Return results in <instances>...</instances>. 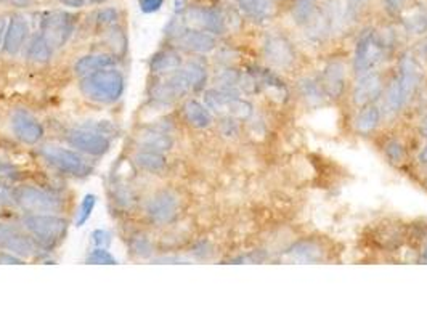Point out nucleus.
Returning a JSON list of instances; mask_svg holds the SVG:
<instances>
[{"mask_svg":"<svg viewBox=\"0 0 427 321\" xmlns=\"http://www.w3.org/2000/svg\"><path fill=\"white\" fill-rule=\"evenodd\" d=\"M183 113L187 121L196 129H206L212 122V116H210L208 106L201 105V103L196 100H190L185 103Z\"/></svg>","mask_w":427,"mask_h":321,"instance_id":"b1692460","label":"nucleus"},{"mask_svg":"<svg viewBox=\"0 0 427 321\" xmlns=\"http://www.w3.org/2000/svg\"><path fill=\"white\" fill-rule=\"evenodd\" d=\"M116 65V56L115 55H108V54H92L85 55L77 61L74 65V71L77 76L84 77L87 74H92V72L111 68V66Z\"/></svg>","mask_w":427,"mask_h":321,"instance_id":"aec40b11","label":"nucleus"},{"mask_svg":"<svg viewBox=\"0 0 427 321\" xmlns=\"http://www.w3.org/2000/svg\"><path fill=\"white\" fill-rule=\"evenodd\" d=\"M385 47L380 40L379 35L374 31H365L360 35L357 49H355V58H353V69L357 74L363 76L367 72H371L374 66L379 65L384 58Z\"/></svg>","mask_w":427,"mask_h":321,"instance_id":"7ed1b4c3","label":"nucleus"},{"mask_svg":"<svg viewBox=\"0 0 427 321\" xmlns=\"http://www.w3.org/2000/svg\"><path fill=\"white\" fill-rule=\"evenodd\" d=\"M192 90V85L185 76L182 69H176V72L167 76L161 82H156L151 89V98L154 101L161 103V105H169V103L176 101L177 98L183 97L185 93Z\"/></svg>","mask_w":427,"mask_h":321,"instance_id":"6e6552de","label":"nucleus"},{"mask_svg":"<svg viewBox=\"0 0 427 321\" xmlns=\"http://www.w3.org/2000/svg\"><path fill=\"white\" fill-rule=\"evenodd\" d=\"M406 29L413 34H423L427 31V15H415L405 22Z\"/></svg>","mask_w":427,"mask_h":321,"instance_id":"c9c22d12","label":"nucleus"},{"mask_svg":"<svg viewBox=\"0 0 427 321\" xmlns=\"http://www.w3.org/2000/svg\"><path fill=\"white\" fill-rule=\"evenodd\" d=\"M419 160L423 164H427V145H426V148L423 149V151L419 153Z\"/></svg>","mask_w":427,"mask_h":321,"instance_id":"3c124183","label":"nucleus"},{"mask_svg":"<svg viewBox=\"0 0 427 321\" xmlns=\"http://www.w3.org/2000/svg\"><path fill=\"white\" fill-rule=\"evenodd\" d=\"M66 140H68L73 148L81 149V151L87 154H92V156H103V154L110 151L111 147L110 138L106 135L85 127L69 131L68 135H66Z\"/></svg>","mask_w":427,"mask_h":321,"instance_id":"423d86ee","label":"nucleus"},{"mask_svg":"<svg viewBox=\"0 0 427 321\" xmlns=\"http://www.w3.org/2000/svg\"><path fill=\"white\" fill-rule=\"evenodd\" d=\"M403 105H405V101L402 97V89H400L397 77H395L387 90V100H385V106H387V110L390 113H395V111H399Z\"/></svg>","mask_w":427,"mask_h":321,"instance_id":"2f4dec72","label":"nucleus"},{"mask_svg":"<svg viewBox=\"0 0 427 321\" xmlns=\"http://www.w3.org/2000/svg\"><path fill=\"white\" fill-rule=\"evenodd\" d=\"M119 19V13L115 8H103L97 13V23L101 26H115Z\"/></svg>","mask_w":427,"mask_h":321,"instance_id":"e433bc0d","label":"nucleus"},{"mask_svg":"<svg viewBox=\"0 0 427 321\" xmlns=\"http://www.w3.org/2000/svg\"><path fill=\"white\" fill-rule=\"evenodd\" d=\"M178 211V199L172 191L162 190L153 195L146 204V214L154 224H169Z\"/></svg>","mask_w":427,"mask_h":321,"instance_id":"9d476101","label":"nucleus"},{"mask_svg":"<svg viewBox=\"0 0 427 321\" xmlns=\"http://www.w3.org/2000/svg\"><path fill=\"white\" fill-rule=\"evenodd\" d=\"M0 2H5V0H0Z\"/></svg>","mask_w":427,"mask_h":321,"instance_id":"864d4df0","label":"nucleus"},{"mask_svg":"<svg viewBox=\"0 0 427 321\" xmlns=\"http://www.w3.org/2000/svg\"><path fill=\"white\" fill-rule=\"evenodd\" d=\"M92 241L97 247H106L111 242V235L106 230H95L92 233Z\"/></svg>","mask_w":427,"mask_h":321,"instance_id":"58836bf2","label":"nucleus"},{"mask_svg":"<svg viewBox=\"0 0 427 321\" xmlns=\"http://www.w3.org/2000/svg\"><path fill=\"white\" fill-rule=\"evenodd\" d=\"M0 249L8 251L19 257H31L35 254V242L13 227L0 224Z\"/></svg>","mask_w":427,"mask_h":321,"instance_id":"9b49d317","label":"nucleus"},{"mask_svg":"<svg viewBox=\"0 0 427 321\" xmlns=\"http://www.w3.org/2000/svg\"><path fill=\"white\" fill-rule=\"evenodd\" d=\"M397 81L400 84V89H402V97L403 101L406 103L413 95L416 87H418L421 81V72L416 61L411 58L410 55H405L402 61H400V71L397 76Z\"/></svg>","mask_w":427,"mask_h":321,"instance_id":"a211bd4d","label":"nucleus"},{"mask_svg":"<svg viewBox=\"0 0 427 321\" xmlns=\"http://www.w3.org/2000/svg\"><path fill=\"white\" fill-rule=\"evenodd\" d=\"M40 154H42L44 159L50 165L58 169L60 172L76 175V177H84V175L90 172V167L87 165L84 158L73 151V149L56 147V145H45L40 149Z\"/></svg>","mask_w":427,"mask_h":321,"instance_id":"39448f33","label":"nucleus"},{"mask_svg":"<svg viewBox=\"0 0 427 321\" xmlns=\"http://www.w3.org/2000/svg\"><path fill=\"white\" fill-rule=\"evenodd\" d=\"M61 3L66 5V7H73V8H81L84 7L85 0H60Z\"/></svg>","mask_w":427,"mask_h":321,"instance_id":"a18cd8bd","label":"nucleus"},{"mask_svg":"<svg viewBox=\"0 0 427 321\" xmlns=\"http://www.w3.org/2000/svg\"><path fill=\"white\" fill-rule=\"evenodd\" d=\"M385 151H387V156L395 160V163H399V160L403 159V147L397 142H392L387 145V148H385Z\"/></svg>","mask_w":427,"mask_h":321,"instance_id":"a19ab883","label":"nucleus"},{"mask_svg":"<svg viewBox=\"0 0 427 321\" xmlns=\"http://www.w3.org/2000/svg\"><path fill=\"white\" fill-rule=\"evenodd\" d=\"M185 24L194 26L196 29H203L210 34L225 33V17L217 8L209 7H192L185 13Z\"/></svg>","mask_w":427,"mask_h":321,"instance_id":"1a4fd4ad","label":"nucleus"},{"mask_svg":"<svg viewBox=\"0 0 427 321\" xmlns=\"http://www.w3.org/2000/svg\"><path fill=\"white\" fill-rule=\"evenodd\" d=\"M89 2H92V3H103V2H106V0H89Z\"/></svg>","mask_w":427,"mask_h":321,"instance_id":"603ef678","label":"nucleus"},{"mask_svg":"<svg viewBox=\"0 0 427 321\" xmlns=\"http://www.w3.org/2000/svg\"><path fill=\"white\" fill-rule=\"evenodd\" d=\"M238 92L236 90H226V89H212L206 92V105L209 110H214L215 113H228V108L236 98H238Z\"/></svg>","mask_w":427,"mask_h":321,"instance_id":"4be33fe9","label":"nucleus"},{"mask_svg":"<svg viewBox=\"0 0 427 321\" xmlns=\"http://www.w3.org/2000/svg\"><path fill=\"white\" fill-rule=\"evenodd\" d=\"M76 19L68 12H47L40 19V34L49 40L53 49L65 47L74 33Z\"/></svg>","mask_w":427,"mask_h":321,"instance_id":"20e7f679","label":"nucleus"},{"mask_svg":"<svg viewBox=\"0 0 427 321\" xmlns=\"http://www.w3.org/2000/svg\"><path fill=\"white\" fill-rule=\"evenodd\" d=\"M12 131L26 145H35L44 137L42 124L24 110H17L12 115Z\"/></svg>","mask_w":427,"mask_h":321,"instance_id":"f8f14e48","label":"nucleus"},{"mask_svg":"<svg viewBox=\"0 0 427 321\" xmlns=\"http://www.w3.org/2000/svg\"><path fill=\"white\" fill-rule=\"evenodd\" d=\"M0 263H15V265H19V263H23L19 256H15L12 252H2L0 254Z\"/></svg>","mask_w":427,"mask_h":321,"instance_id":"37998d69","label":"nucleus"},{"mask_svg":"<svg viewBox=\"0 0 427 321\" xmlns=\"http://www.w3.org/2000/svg\"><path fill=\"white\" fill-rule=\"evenodd\" d=\"M23 224L35 238L37 245L47 247V249L60 245L66 229H68V222L50 214H29L23 219Z\"/></svg>","mask_w":427,"mask_h":321,"instance_id":"f03ea898","label":"nucleus"},{"mask_svg":"<svg viewBox=\"0 0 427 321\" xmlns=\"http://www.w3.org/2000/svg\"><path fill=\"white\" fill-rule=\"evenodd\" d=\"M142 149H150V151L166 153L172 148L174 140L162 127H150L138 137Z\"/></svg>","mask_w":427,"mask_h":321,"instance_id":"6ab92c4d","label":"nucleus"},{"mask_svg":"<svg viewBox=\"0 0 427 321\" xmlns=\"http://www.w3.org/2000/svg\"><path fill=\"white\" fill-rule=\"evenodd\" d=\"M380 113L378 110V106L374 105H367L362 111L358 113L357 119H355V127L360 133H369L376 129L379 122Z\"/></svg>","mask_w":427,"mask_h":321,"instance_id":"c85d7f7f","label":"nucleus"},{"mask_svg":"<svg viewBox=\"0 0 427 321\" xmlns=\"http://www.w3.org/2000/svg\"><path fill=\"white\" fill-rule=\"evenodd\" d=\"M180 66H182V56L176 50H161L154 54L150 60V69L156 74L176 71Z\"/></svg>","mask_w":427,"mask_h":321,"instance_id":"412c9836","label":"nucleus"},{"mask_svg":"<svg viewBox=\"0 0 427 321\" xmlns=\"http://www.w3.org/2000/svg\"><path fill=\"white\" fill-rule=\"evenodd\" d=\"M97 198L95 195H85L84 199H82L81 207H79V215H77L76 227H84L89 219L92 217V212L95 209Z\"/></svg>","mask_w":427,"mask_h":321,"instance_id":"473e14b6","label":"nucleus"},{"mask_svg":"<svg viewBox=\"0 0 427 321\" xmlns=\"http://www.w3.org/2000/svg\"><path fill=\"white\" fill-rule=\"evenodd\" d=\"M363 3H365V0H349V2H347V13H346V18H347V19L357 18V17H358V13L362 12Z\"/></svg>","mask_w":427,"mask_h":321,"instance_id":"79ce46f5","label":"nucleus"},{"mask_svg":"<svg viewBox=\"0 0 427 321\" xmlns=\"http://www.w3.org/2000/svg\"><path fill=\"white\" fill-rule=\"evenodd\" d=\"M29 26L26 18L22 15H13L7 24V31H5L3 39V51L8 55H17L28 39Z\"/></svg>","mask_w":427,"mask_h":321,"instance_id":"2eb2a0df","label":"nucleus"},{"mask_svg":"<svg viewBox=\"0 0 427 321\" xmlns=\"http://www.w3.org/2000/svg\"><path fill=\"white\" fill-rule=\"evenodd\" d=\"M5 31H7V19H5V17L0 15V47H3Z\"/></svg>","mask_w":427,"mask_h":321,"instance_id":"49530a36","label":"nucleus"},{"mask_svg":"<svg viewBox=\"0 0 427 321\" xmlns=\"http://www.w3.org/2000/svg\"><path fill=\"white\" fill-rule=\"evenodd\" d=\"M174 39H176L178 45H182L183 49H187L190 51H196V54H209V51H212L215 49L214 34L206 33V31L196 28L190 29L187 28V24L178 31Z\"/></svg>","mask_w":427,"mask_h":321,"instance_id":"ddd939ff","label":"nucleus"},{"mask_svg":"<svg viewBox=\"0 0 427 321\" xmlns=\"http://www.w3.org/2000/svg\"><path fill=\"white\" fill-rule=\"evenodd\" d=\"M53 47L50 45L47 39L42 34L33 35V39L29 40L28 49H26V56L34 63H47L50 61L51 55H53Z\"/></svg>","mask_w":427,"mask_h":321,"instance_id":"5701e85b","label":"nucleus"},{"mask_svg":"<svg viewBox=\"0 0 427 321\" xmlns=\"http://www.w3.org/2000/svg\"><path fill=\"white\" fill-rule=\"evenodd\" d=\"M12 3L15 7H28L31 3V0H12Z\"/></svg>","mask_w":427,"mask_h":321,"instance_id":"09e8293b","label":"nucleus"},{"mask_svg":"<svg viewBox=\"0 0 427 321\" xmlns=\"http://www.w3.org/2000/svg\"><path fill=\"white\" fill-rule=\"evenodd\" d=\"M138 3L143 13H156L161 10L164 0H138Z\"/></svg>","mask_w":427,"mask_h":321,"instance_id":"ea45409f","label":"nucleus"},{"mask_svg":"<svg viewBox=\"0 0 427 321\" xmlns=\"http://www.w3.org/2000/svg\"><path fill=\"white\" fill-rule=\"evenodd\" d=\"M297 89L302 93V97L310 103V105H318L325 100V90L320 84H317L315 81L312 79H302L299 84H297Z\"/></svg>","mask_w":427,"mask_h":321,"instance_id":"c756f323","label":"nucleus"},{"mask_svg":"<svg viewBox=\"0 0 427 321\" xmlns=\"http://www.w3.org/2000/svg\"><path fill=\"white\" fill-rule=\"evenodd\" d=\"M419 132H421V135H423V137H426V138H427V115H426V117L423 119V122H421Z\"/></svg>","mask_w":427,"mask_h":321,"instance_id":"de8ad7c7","label":"nucleus"},{"mask_svg":"<svg viewBox=\"0 0 427 321\" xmlns=\"http://www.w3.org/2000/svg\"><path fill=\"white\" fill-rule=\"evenodd\" d=\"M315 15V3L313 0H297L292 7V17H294L297 24L310 23Z\"/></svg>","mask_w":427,"mask_h":321,"instance_id":"7c9ffc66","label":"nucleus"},{"mask_svg":"<svg viewBox=\"0 0 427 321\" xmlns=\"http://www.w3.org/2000/svg\"><path fill=\"white\" fill-rule=\"evenodd\" d=\"M240 8L256 22H264L271 15V0H238Z\"/></svg>","mask_w":427,"mask_h":321,"instance_id":"cd10ccee","label":"nucleus"},{"mask_svg":"<svg viewBox=\"0 0 427 321\" xmlns=\"http://www.w3.org/2000/svg\"><path fill=\"white\" fill-rule=\"evenodd\" d=\"M81 92L87 100L111 105L122 97L126 89L124 76L115 68H105L87 74L81 79Z\"/></svg>","mask_w":427,"mask_h":321,"instance_id":"f257e3e1","label":"nucleus"},{"mask_svg":"<svg viewBox=\"0 0 427 321\" xmlns=\"http://www.w3.org/2000/svg\"><path fill=\"white\" fill-rule=\"evenodd\" d=\"M287 257L296 262H317L321 258V249L315 242L302 241L287 251Z\"/></svg>","mask_w":427,"mask_h":321,"instance_id":"a878e982","label":"nucleus"},{"mask_svg":"<svg viewBox=\"0 0 427 321\" xmlns=\"http://www.w3.org/2000/svg\"><path fill=\"white\" fill-rule=\"evenodd\" d=\"M385 2H387V8L390 12H399V10L403 8L406 0H385Z\"/></svg>","mask_w":427,"mask_h":321,"instance_id":"c03bdc74","label":"nucleus"},{"mask_svg":"<svg viewBox=\"0 0 427 321\" xmlns=\"http://www.w3.org/2000/svg\"><path fill=\"white\" fill-rule=\"evenodd\" d=\"M182 71L185 72V76H187L190 85H192V90L198 92L204 89L206 81H208V69H206V65L201 60L188 61L182 68Z\"/></svg>","mask_w":427,"mask_h":321,"instance_id":"393cba45","label":"nucleus"},{"mask_svg":"<svg viewBox=\"0 0 427 321\" xmlns=\"http://www.w3.org/2000/svg\"><path fill=\"white\" fill-rule=\"evenodd\" d=\"M185 10V0H176V13H182Z\"/></svg>","mask_w":427,"mask_h":321,"instance_id":"8fccbe9b","label":"nucleus"},{"mask_svg":"<svg viewBox=\"0 0 427 321\" xmlns=\"http://www.w3.org/2000/svg\"><path fill=\"white\" fill-rule=\"evenodd\" d=\"M17 204V188L0 183V206Z\"/></svg>","mask_w":427,"mask_h":321,"instance_id":"4c0bfd02","label":"nucleus"},{"mask_svg":"<svg viewBox=\"0 0 427 321\" xmlns=\"http://www.w3.org/2000/svg\"><path fill=\"white\" fill-rule=\"evenodd\" d=\"M383 93V79L379 74L374 72H367L362 76V79L355 87L353 92V101L360 106L371 105L374 100H378Z\"/></svg>","mask_w":427,"mask_h":321,"instance_id":"dca6fc26","label":"nucleus"},{"mask_svg":"<svg viewBox=\"0 0 427 321\" xmlns=\"http://www.w3.org/2000/svg\"><path fill=\"white\" fill-rule=\"evenodd\" d=\"M17 204L24 211L34 212H53L60 209V199L47 191L35 186H22L17 188Z\"/></svg>","mask_w":427,"mask_h":321,"instance_id":"0eeeda50","label":"nucleus"},{"mask_svg":"<svg viewBox=\"0 0 427 321\" xmlns=\"http://www.w3.org/2000/svg\"><path fill=\"white\" fill-rule=\"evenodd\" d=\"M346 85V68L341 61H331L323 69L321 87L329 98H339Z\"/></svg>","mask_w":427,"mask_h":321,"instance_id":"f3484780","label":"nucleus"},{"mask_svg":"<svg viewBox=\"0 0 427 321\" xmlns=\"http://www.w3.org/2000/svg\"><path fill=\"white\" fill-rule=\"evenodd\" d=\"M135 163L138 167L151 174L161 172V170L166 167V158H164V153L150 151V149H142L140 153H137Z\"/></svg>","mask_w":427,"mask_h":321,"instance_id":"bb28decb","label":"nucleus"},{"mask_svg":"<svg viewBox=\"0 0 427 321\" xmlns=\"http://www.w3.org/2000/svg\"><path fill=\"white\" fill-rule=\"evenodd\" d=\"M264 54L271 65L280 66V68H287L296 60V51L290 40L281 38V35H271L265 40Z\"/></svg>","mask_w":427,"mask_h":321,"instance_id":"4468645a","label":"nucleus"},{"mask_svg":"<svg viewBox=\"0 0 427 321\" xmlns=\"http://www.w3.org/2000/svg\"><path fill=\"white\" fill-rule=\"evenodd\" d=\"M87 263H94V265H115L117 261L110 251H106V247H97L92 251L87 257Z\"/></svg>","mask_w":427,"mask_h":321,"instance_id":"f704fd0d","label":"nucleus"},{"mask_svg":"<svg viewBox=\"0 0 427 321\" xmlns=\"http://www.w3.org/2000/svg\"><path fill=\"white\" fill-rule=\"evenodd\" d=\"M131 249L137 257H140V258H146L153 254V246H151L150 240H148V238L143 236V235H135L132 238Z\"/></svg>","mask_w":427,"mask_h":321,"instance_id":"72a5a7b5","label":"nucleus"}]
</instances>
